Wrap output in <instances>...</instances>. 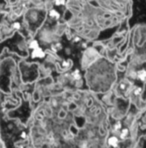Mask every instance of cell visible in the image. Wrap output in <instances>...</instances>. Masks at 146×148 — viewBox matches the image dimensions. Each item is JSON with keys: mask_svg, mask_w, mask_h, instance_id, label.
I'll list each match as a JSON object with an SVG mask.
<instances>
[{"mask_svg": "<svg viewBox=\"0 0 146 148\" xmlns=\"http://www.w3.org/2000/svg\"><path fill=\"white\" fill-rule=\"evenodd\" d=\"M66 115H67L66 111L63 110V109H61V110L59 111V113H58V117H59V118H61V119L65 118V117H66Z\"/></svg>", "mask_w": 146, "mask_h": 148, "instance_id": "cell-1", "label": "cell"}, {"mask_svg": "<svg viewBox=\"0 0 146 148\" xmlns=\"http://www.w3.org/2000/svg\"><path fill=\"white\" fill-rule=\"evenodd\" d=\"M75 108H76V104H74V103H71L70 105H69V109L73 110V109H75Z\"/></svg>", "mask_w": 146, "mask_h": 148, "instance_id": "cell-2", "label": "cell"}]
</instances>
